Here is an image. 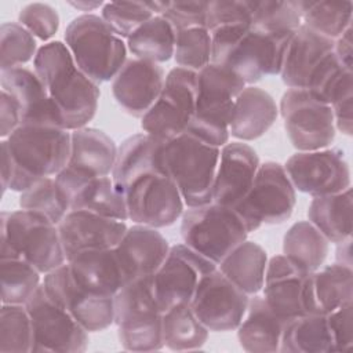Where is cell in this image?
I'll return each mask as SVG.
<instances>
[{"label": "cell", "instance_id": "cell-1", "mask_svg": "<svg viewBox=\"0 0 353 353\" xmlns=\"http://www.w3.org/2000/svg\"><path fill=\"white\" fill-rule=\"evenodd\" d=\"M33 70L58 108L65 130L85 127L94 119L101 97L99 84L79 69L65 43L55 40L43 44L33 59Z\"/></svg>", "mask_w": 353, "mask_h": 353}, {"label": "cell", "instance_id": "cell-2", "mask_svg": "<svg viewBox=\"0 0 353 353\" xmlns=\"http://www.w3.org/2000/svg\"><path fill=\"white\" fill-rule=\"evenodd\" d=\"M211 34V62L237 73L252 85L265 76L280 74L294 32H261L250 25L216 28Z\"/></svg>", "mask_w": 353, "mask_h": 353}, {"label": "cell", "instance_id": "cell-3", "mask_svg": "<svg viewBox=\"0 0 353 353\" xmlns=\"http://www.w3.org/2000/svg\"><path fill=\"white\" fill-rule=\"evenodd\" d=\"M7 139L14 161L10 189L25 192L39 179L55 176L69 163L70 131L55 125H19Z\"/></svg>", "mask_w": 353, "mask_h": 353}, {"label": "cell", "instance_id": "cell-4", "mask_svg": "<svg viewBox=\"0 0 353 353\" xmlns=\"http://www.w3.org/2000/svg\"><path fill=\"white\" fill-rule=\"evenodd\" d=\"M245 85L237 73L212 62L196 72L194 112L186 132L212 146L226 145L233 105Z\"/></svg>", "mask_w": 353, "mask_h": 353}, {"label": "cell", "instance_id": "cell-5", "mask_svg": "<svg viewBox=\"0 0 353 353\" xmlns=\"http://www.w3.org/2000/svg\"><path fill=\"white\" fill-rule=\"evenodd\" d=\"M21 258L41 274L66 263L58 225L39 212L18 210L0 215V259Z\"/></svg>", "mask_w": 353, "mask_h": 353}, {"label": "cell", "instance_id": "cell-6", "mask_svg": "<svg viewBox=\"0 0 353 353\" xmlns=\"http://www.w3.org/2000/svg\"><path fill=\"white\" fill-rule=\"evenodd\" d=\"M113 324L124 350L154 352L164 347L163 312L154 298L152 276L127 283L113 296Z\"/></svg>", "mask_w": 353, "mask_h": 353}, {"label": "cell", "instance_id": "cell-7", "mask_svg": "<svg viewBox=\"0 0 353 353\" xmlns=\"http://www.w3.org/2000/svg\"><path fill=\"white\" fill-rule=\"evenodd\" d=\"M63 37L79 69L97 84L113 80L127 61V44L101 15L76 17Z\"/></svg>", "mask_w": 353, "mask_h": 353}, {"label": "cell", "instance_id": "cell-8", "mask_svg": "<svg viewBox=\"0 0 353 353\" xmlns=\"http://www.w3.org/2000/svg\"><path fill=\"white\" fill-rule=\"evenodd\" d=\"M221 148L183 132L163 145V165L175 182L185 207L211 203Z\"/></svg>", "mask_w": 353, "mask_h": 353}, {"label": "cell", "instance_id": "cell-9", "mask_svg": "<svg viewBox=\"0 0 353 353\" xmlns=\"http://www.w3.org/2000/svg\"><path fill=\"white\" fill-rule=\"evenodd\" d=\"M181 218L183 244L216 266L248 236L241 218L232 207L212 201L188 207Z\"/></svg>", "mask_w": 353, "mask_h": 353}, {"label": "cell", "instance_id": "cell-10", "mask_svg": "<svg viewBox=\"0 0 353 353\" xmlns=\"http://www.w3.org/2000/svg\"><path fill=\"white\" fill-rule=\"evenodd\" d=\"M296 203V190L284 165L276 161L259 164L247 194L232 208L241 218L248 233L262 223L279 225L290 219Z\"/></svg>", "mask_w": 353, "mask_h": 353}, {"label": "cell", "instance_id": "cell-11", "mask_svg": "<svg viewBox=\"0 0 353 353\" xmlns=\"http://www.w3.org/2000/svg\"><path fill=\"white\" fill-rule=\"evenodd\" d=\"M196 99V72L172 68L153 106L141 117L142 130L150 137L167 142L188 131Z\"/></svg>", "mask_w": 353, "mask_h": 353}, {"label": "cell", "instance_id": "cell-12", "mask_svg": "<svg viewBox=\"0 0 353 353\" xmlns=\"http://www.w3.org/2000/svg\"><path fill=\"white\" fill-rule=\"evenodd\" d=\"M279 110L287 137L298 152L325 149L334 142L336 130L332 109L307 90L288 88Z\"/></svg>", "mask_w": 353, "mask_h": 353}, {"label": "cell", "instance_id": "cell-13", "mask_svg": "<svg viewBox=\"0 0 353 353\" xmlns=\"http://www.w3.org/2000/svg\"><path fill=\"white\" fill-rule=\"evenodd\" d=\"M128 219L160 229L174 225L185 211L175 182L164 171H153L132 181L123 192Z\"/></svg>", "mask_w": 353, "mask_h": 353}, {"label": "cell", "instance_id": "cell-14", "mask_svg": "<svg viewBox=\"0 0 353 353\" xmlns=\"http://www.w3.org/2000/svg\"><path fill=\"white\" fill-rule=\"evenodd\" d=\"M25 307L33 328L32 352L81 353L88 347V331L48 296L43 283Z\"/></svg>", "mask_w": 353, "mask_h": 353}, {"label": "cell", "instance_id": "cell-15", "mask_svg": "<svg viewBox=\"0 0 353 353\" xmlns=\"http://www.w3.org/2000/svg\"><path fill=\"white\" fill-rule=\"evenodd\" d=\"M284 170L295 190L313 197L339 193L352 185L349 163L343 150L336 148L296 152L285 161Z\"/></svg>", "mask_w": 353, "mask_h": 353}, {"label": "cell", "instance_id": "cell-16", "mask_svg": "<svg viewBox=\"0 0 353 353\" xmlns=\"http://www.w3.org/2000/svg\"><path fill=\"white\" fill-rule=\"evenodd\" d=\"M218 266L188 245L175 244L152 276L154 298L161 312L181 303H190L201 277Z\"/></svg>", "mask_w": 353, "mask_h": 353}, {"label": "cell", "instance_id": "cell-17", "mask_svg": "<svg viewBox=\"0 0 353 353\" xmlns=\"http://www.w3.org/2000/svg\"><path fill=\"white\" fill-rule=\"evenodd\" d=\"M43 285L48 296L88 332L103 331L113 324V296L84 288L73 276L68 262L44 274Z\"/></svg>", "mask_w": 353, "mask_h": 353}, {"label": "cell", "instance_id": "cell-18", "mask_svg": "<svg viewBox=\"0 0 353 353\" xmlns=\"http://www.w3.org/2000/svg\"><path fill=\"white\" fill-rule=\"evenodd\" d=\"M248 302L250 296L216 268L201 277L190 306L210 331L226 332L239 327L245 316Z\"/></svg>", "mask_w": 353, "mask_h": 353}, {"label": "cell", "instance_id": "cell-19", "mask_svg": "<svg viewBox=\"0 0 353 353\" xmlns=\"http://www.w3.org/2000/svg\"><path fill=\"white\" fill-rule=\"evenodd\" d=\"M55 179L63 192L70 211H88L102 216L128 221L123 192L108 176H84L65 167Z\"/></svg>", "mask_w": 353, "mask_h": 353}, {"label": "cell", "instance_id": "cell-20", "mask_svg": "<svg viewBox=\"0 0 353 353\" xmlns=\"http://www.w3.org/2000/svg\"><path fill=\"white\" fill-rule=\"evenodd\" d=\"M310 273L298 268L285 255H274L268 261L263 298L270 309L285 320L307 314V283Z\"/></svg>", "mask_w": 353, "mask_h": 353}, {"label": "cell", "instance_id": "cell-21", "mask_svg": "<svg viewBox=\"0 0 353 353\" xmlns=\"http://www.w3.org/2000/svg\"><path fill=\"white\" fill-rule=\"evenodd\" d=\"M164 80L160 63L130 58L112 80V94L128 114L143 117L157 101Z\"/></svg>", "mask_w": 353, "mask_h": 353}, {"label": "cell", "instance_id": "cell-22", "mask_svg": "<svg viewBox=\"0 0 353 353\" xmlns=\"http://www.w3.org/2000/svg\"><path fill=\"white\" fill-rule=\"evenodd\" d=\"M1 90L8 92L21 112V125L63 127L61 113L46 87L36 74L25 66L0 70Z\"/></svg>", "mask_w": 353, "mask_h": 353}, {"label": "cell", "instance_id": "cell-23", "mask_svg": "<svg viewBox=\"0 0 353 353\" xmlns=\"http://www.w3.org/2000/svg\"><path fill=\"white\" fill-rule=\"evenodd\" d=\"M259 164L256 152L248 143L234 141L223 145L214 178L211 201L228 207L237 204L250 190Z\"/></svg>", "mask_w": 353, "mask_h": 353}, {"label": "cell", "instance_id": "cell-24", "mask_svg": "<svg viewBox=\"0 0 353 353\" xmlns=\"http://www.w3.org/2000/svg\"><path fill=\"white\" fill-rule=\"evenodd\" d=\"M127 228L124 221L88 211H69L58 223L66 261L81 251L116 247Z\"/></svg>", "mask_w": 353, "mask_h": 353}, {"label": "cell", "instance_id": "cell-25", "mask_svg": "<svg viewBox=\"0 0 353 353\" xmlns=\"http://www.w3.org/2000/svg\"><path fill=\"white\" fill-rule=\"evenodd\" d=\"M128 283L153 276L164 262L170 245L159 229L134 223L114 247Z\"/></svg>", "mask_w": 353, "mask_h": 353}, {"label": "cell", "instance_id": "cell-26", "mask_svg": "<svg viewBox=\"0 0 353 353\" xmlns=\"http://www.w3.org/2000/svg\"><path fill=\"white\" fill-rule=\"evenodd\" d=\"M334 40L301 25L290 39L280 72L288 88L306 90L310 77L324 58L332 52Z\"/></svg>", "mask_w": 353, "mask_h": 353}, {"label": "cell", "instance_id": "cell-27", "mask_svg": "<svg viewBox=\"0 0 353 353\" xmlns=\"http://www.w3.org/2000/svg\"><path fill=\"white\" fill-rule=\"evenodd\" d=\"M66 262L76 280L94 294L114 296L128 283L114 247L81 251Z\"/></svg>", "mask_w": 353, "mask_h": 353}, {"label": "cell", "instance_id": "cell-28", "mask_svg": "<svg viewBox=\"0 0 353 353\" xmlns=\"http://www.w3.org/2000/svg\"><path fill=\"white\" fill-rule=\"evenodd\" d=\"M277 116L279 108L268 91L245 85L234 101L229 134L241 142L258 139L269 131Z\"/></svg>", "mask_w": 353, "mask_h": 353}, {"label": "cell", "instance_id": "cell-29", "mask_svg": "<svg viewBox=\"0 0 353 353\" xmlns=\"http://www.w3.org/2000/svg\"><path fill=\"white\" fill-rule=\"evenodd\" d=\"M117 156L114 141L102 130L81 127L70 131V157L68 168L84 176H108Z\"/></svg>", "mask_w": 353, "mask_h": 353}, {"label": "cell", "instance_id": "cell-30", "mask_svg": "<svg viewBox=\"0 0 353 353\" xmlns=\"http://www.w3.org/2000/svg\"><path fill=\"white\" fill-rule=\"evenodd\" d=\"M290 320L276 314L263 296H250L244 319L239 324L237 339L250 353H276L280 350L281 336Z\"/></svg>", "mask_w": 353, "mask_h": 353}, {"label": "cell", "instance_id": "cell-31", "mask_svg": "<svg viewBox=\"0 0 353 353\" xmlns=\"http://www.w3.org/2000/svg\"><path fill=\"white\" fill-rule=\"evenodd\" d=\"M163 141H159L149 134H135L128 137L117 148L116 161L112 170L114 185L124 189L137 178L153 171H164L163 165Z\"/></svg>", "mask_w": 353, "mask_h": 353}, {"label": "cell", "instance_id": "cell-32", "mask_svg": "<svg viewBox=\"0 0 353 353\" xmlns=\"http://www.w3.org/2000/svg\"><path fill=\"white\" fill-rule=\"evenodd\" d=\"M353 301V270L332 263L310 273L307 283V314H328Z\"/></svg>", "mask_w": 353, "mask_h": 353}, {"label": "cell", "instance_id": "cell-33", "mask_svg": "<svg viewBox=\"0 0 353 353\" xmlns=\"http://www.w3.org/2000/svg\"><path fill=\"white\" fill-rule=\"evenodd\" d=\"M268 255L262 245L244 240L218 265V269L248 296L262 291Z\"/></svg>", "mask_w": 353, "mask_h": 353}, {"label": "cell", "instance_id": "cell-34", "mask_svg": "<svg viewBox=\"0 0 353 353\" xmlns=\"http://www.w3.org/2000/svg\"><path fill=\"white\" fill-rule=\"evenodd\" d=\"M352 188L324 196H314L309 204L307 218L323 236L334 244L352 237Z\"/></svg>", "mask_w": 353, "mask_h": 353}, {"label": "cell", "instance_id": "cell-35", "mask_svg": "<svg viewBox=\"0 0 353 353\" xmlns=\"http://www.w3.org/2000/svg\"><path fill=\"white\" fill-rule=\"evenodd\" d=\"M328 251L330 241L309 221L295 222L283 237V255L307 273L323 266Z\"/></svg>", "mask_w": 353, "mask_h": 353}, {"label": "cell", "instance_id": "cell-36", "mask_svg": "<svg viewBox=\"0 0 353 353\" xmlns=\"http://www.w3.org/2000/svg\"><path fill=\"white\" fill-rule=\"evenodd\" d=\"M176 30L161 15H154L137 28L127 39V50L134 58L161 63L174 57Z\"/></svg>", "mask_w": 353, "mask_h": 353}, {"label": "cell", "instance_id": "cell-37", "mask_svg": "<svg viewBox=\"0 0 353 353\" xmlns=\"http://www.w3.org/2000/svg\"><path fill=\"white\" fill-rule=\"evenodd\" d=\"M283 353H332L334 345L327 314H303L291 319L283 332Z\"/></svg>", "mask_w": 353, "mask_h": 353}, {"label": "cell", "instance_id": "cell-38", "mask_svg": "<svg viewBox=\"0 0 353 353\" xmlns=\"http://www.w3.org/2000/svg\"><path fill=\"white\" fill-rule=\"evenodd\" d=\"M210 330L199 320L190 303H181L163 312L164 347L174 352L197 350L208 339Z\"/></svg>", "mask_w": 353, "mask_h": 353}, {"label": "cell", "instance_id": "cell-39", "mask_svg": "<svg viewBox=\"0 0 353 353\" xmlns=\"http://www.w3.org/2000/svg\"><path fill=\"white\" fill-rule=\"evenodd\" d=\"M295 4L299 11L301 25L331 40L338 39L349 26H352L353 3L349 0H295Z\"/></svg>", "mask_w": 353, "mask_h": 353}, {"label": "cell", "instance_id": "cell-40", "mask_svg": "<svg viewBox=\"0 0 353 353\" xmlns=\"http://www.w3.org/2000/svg\"><path fill=\"white\" fill-rule=\"evenodd\" d=\"M1 303L25 305L41 285V273L21 258L0 259Z\"/></svg>", "mask_w": 353, "mask_h": 353}, {"label": "cell", "instance_id": "cell-41", "mask_svg": "<svg viewBox=\"0 0 353 353\" xmlns=\"http://www.w3.org/2000/svg\"><path fill=\"white\" fill-rule=\"evenodd\" d=\"M167 1H109L101 11L102 19L121 39L154 15H161Z\"/></svg>", "mask_w": 353, "mask_h": 353}, {"label": "cell", "instance_id": "cell-42", "mask_svg": "<svg viewBox=\"0 0 353 353\" xmlns=\"http://www.w3.org/2000/svg\"><path fill=\"white\" fill-rule=\"evenodd\" d=\"M19 207L41 214L55 225H58L70 211L69 203L55 176L41 178L22 192L19 196Z\"/></svg>", "mask_w": 353, "mask_h": 353}, {"label": "cell", "instance_id": "cell-43", "mask_svg": "<svg viewBox=\"0 0 353 353\" xmlns=\"http://www.w3.org/2000/svg\"><path fill=\"white\" fill-rule=\"evenodd\" d=\"M33 346V328L25 305L1 303L0 352L29 353Z\"/></svg>", "mask_w": 353, "mask_h": 353}, {"label": "cell", "instance_id": "cell-44", "mask_svg": "<svg viewBox=\"0 0 353 353\" xmlns=\"http://www.w3.org/2000/svg\"><path fill=\"white\" fill-rule=\"evenodd\" d=\"M301 26V17L295 0L274 1L252 0L251 28L261 32H295Z\"/></svg>", "mask_w": 353, "mask_h": 353}, {"label": "cell", "instance_id": "cell-45", "mask_svg": "<svg viewBox=\"0 0 353 353\" xmlns=\"http://www.w3.org/2000/svg\"><path fill=\"white\" fill-rule=\"evenodd\" d=\"M36 37L19 22L0 26V70L23 66L37 54Z\"/></svg>", "mask_w": 353, "mask_h": 353}, {"label": "cell", "instance_id": "cell-46", "mask_svg": "<svg viewBox=\"0 0 353 353\" xmlns=\"http://www.w3.org/2000/svg\"><path fill=\"white\" fill-rule=\"evenodd\" d=\"M179 68L199 72L211 62V34L205 28L176 32L174 57Z\"/></svg>", "mask_w": 353, "mask_h": 353}, {"label": "cell", "instance_id": "cell-47", "mask_svg": "<svg viewBox=\"0 0 353 353\" xmlns=\"http://www.w3.org/2000/svg\"><path fill=\"white\" fill-rule=\"evenodd\" d=\"M252 0H212L208 1L205 29L208 32L230 25H250Z\"/></svg>", "mask_w": 353, "mask_h": 353}, {"label": "cell", "instance_id": "cell-48", "mask_svg": "<svg viewBox=\"0 0 353 353\" xmlns=\"http://www.w3.org/2000/svg\"><path fill=\"white\" fill-rule=\"evenodd\" d=\"M18 22L36 39L48 41L58 32L59 15L52 6L36 1L29 3L21 8L18 14Z\"/></svg>", "mask_w": 353, "mask_h": 353}, {"label": "cell", "instance_id": "cell-49", "mask_svg": "<svg viewBox=\"0 0 353 353\" xmlns=\"http://www.w3.org/2000/svg\"><path fill=\"white\" fill-rule=\"evenodd\" d=\"M208 1L188 0V1H167L161 17L178 30L190 28H205Z\"/></svg>", "mask_w": 353, "mask_h": 353}, {"label": "cell", "instance_id": "cell-50", "mask_svg": "<svg viewBox=\"0 0 353 353\" xmlns=\"http://www.w3.org/2000/svg\"><path fill=\"white\" fill-rule=\"evenodd\" d=\"M334 352H347L353 346V301L327 314Z\"/></svg>", "mask_w": 353, "mask_h": 353}, {"label": "cell", "instance_id": "cell-51", "mask_svg": "<svg viewBox=\"0 0 353 353\" xmlns=\"http://www.w3.org/2000/svg\"><path fill=\"white\" fill-rule=\"evenodd\" d=\"M21 125V112L14 98L1 90L0 99V137L8 138Z\"/></svg>", "mask_w": 353, "mask_h": 353}, {"label": "cell", "instance_id": "cell-52", "mask_svg": "<svg viewBox=\"0 0 353 353\" xmlns=\"http://www.w3.org/2000/svg\"><path fill=\"white\" fill-rule=\"evenodd\" d=\"M334 114L335 130L342 132L346 137H350L353 132V95L345 97L331 105Z\"/></svg>", "mask_w": 353, "mask_h": 353}, {"label": "cell", "instance_id": "cell-53", "mask_svg": "<svg viewBox=\"0 0 353 353\" xmlns=\"http://www.w3.org/2000/svg\"><path fill=\"white\" fill-rule=\"evenodd\" d=\"M332 52L342 66L353 70V39L352 26H349L338 39L334 40Z\"/></svg>", "mask_w": 353, "mask_h": 353}, {"label": "cell", "instance_id": "cell-54", "mask_svg": "<svg viewBox=\"0 0 353 353\" xmlns=\"http://www.w3.org/2000/svg\"><path fill=\"white\" fill-rule=\"evenodd\" d=\"M1 193L4 194L11 185L14 176V161L8 149L7 139L1 141Z\"/></svg>", "mask_w": 353, "mask_h": 353}, {"label": "cell", "instance_id": "cell-55", "mask_svg": "<svg viewBox=\"0 0 353 353\" xmlns=\"http://www.w3.org/2000/svg\"><path fill=\"white\" fill-rule=\"evenodd\" d=\"M350 243H352V237H349L345 241L338 244V248H336V262L338 263L352 266V255H350L352 244Z\"/></svg>", "mask_w": 353, "mask_h": 353}, {"label": "cell", "instance_id": "cell-56", "mask_svg": "<svg viewBox=\"0 0 353 353\" xmlns=\"http://www.w3.org/2000/svg\"><path fill=\"white\" fill-rule=\"evenodd\" d=\"M69 6H72L76 10L83 11L84 14H91V11H95L99 7H103V1L98 0H77V1H68Z\"/></svg>", "mask_w": 353, "mask_h": 353}]
</instances>
